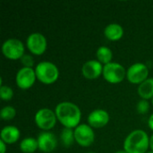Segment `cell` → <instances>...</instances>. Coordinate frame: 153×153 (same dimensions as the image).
Returning a JSON list of instances; mask_svg holds the SVG:
<instances>
[{"label":"cell","mask_w":153,"mask_h":153,"mask_svg":"<svg viewBox=\"0 0 153 153\" xmlns=\"http://www.w3.org/2000/svg\"><path fill=\"white\" fill-rule=\"evenodd\" d=\"M109 121V115L103 109L93 110L88 117V122L91 126L100 128L105 126Z\"/></svg>","instance_id":"obj_13"},{"label":"cell","mask_w":153,"mask_h":153,"mask_svg":"<svg viewBox=\"0 0 153 153\" xmlns=\"http://www.w3.org/2000/svg\"><path fill=\"white\" fill-rule=\"evenodd\" d=\"M74 139L78 144L83 147L91 146L95 139V134L91 126L87 125H80L74 130Z\"/></svg>","instance_id":"obj_8"},{"label":"cell","mask_w":153,"mask_h":153,"mask_svg":"<svg viewBox=\"0 0 153 153\" xmlns=\"http://www.w3.org/2000/svg\"><path fill=\"white\" fill-rule=\"evenodd\" d=\"M152 105H153V98H152Z\"/></svg>","instance_id":"obj_28"},{"label":"cell","mask_w":153,"mask_h":153,"mask_svg":"<svg viewBox=\"0 0 153 153\" xmlns=\"http://www.w3.org/2000/svg\"><path fill=\"white\" fill-rule=\"evenodd\" d=\"M116 153H127L126 151H117Z\"/></svg>","instance_id":"obj_27"},{"label":"cell","mask_w":153,"mask_h":153,"mask_svg":"<svg viewBox=\"0 0 153 153\" xmlns=\"http://www.w3.org/2000/svg\"><path fill=\"white\" fill-rule=\"evenodd\" d=\"M27 47L31 53L35 55H41L47 48V39L41 33H31L27 39Z\"/></svg>","instance_id":"obj_9"},{"label":"cell","mask_w":153,"mask_h":153,"mask_svg":"<svg viewBox=\"0 0 153 153\" xmlns=\"http://www.w3.org/2000/svg\"><path fill=\"white\" fill-rule=\"evenodd\" d=\"M87 153H95V152H87Z\"/></svg>","instance_id":"obj_30"},{"label":"cell","mask_w":153,"mask_h":153,"mask_svg":"<svg viewBox=\"0 0 153 153\" xmlns=\"http://www.w3.org/2000/svg\"><path fill=\"white\" fill-rule=\"evenodd\" d=\"M39 149L43 152H51L56 147V138L54 134L44 132L38 137Z\"/></svg>","instance_id":"obj_11"},{"label":"cell","mask_w":153,"mask_h":153,"mask_svg":"<svg viewBox=\"0 0 153 153\" xmlns=\"http://www.w3.org/2000/svg\"><path fill=\"white\" fill-rule=\"evenodd\" d=\"M15 115H16V110L14 109V108L11 106L4 107L0 111V117L4 120H11L15 117Z\"/></svg>","instance_id":"obj_20"},{"label":"cell","mask_w":153,"mask_h":153,"mask_svg":"<svg viewBox=\"0 0 153 153\" xmlns=\"http://www.w3.org/2000/svg\"><path fill=\"white\" fill-rule=\"evenodd\" d=\"M74 132L71 128H65L61 133V141L65 147H69L74 143Z\"/></svg>","instance_id":"obj_19"},{"label":"cell","mask_w":153,"mask_h":153,"mask_svg":"<svg viewBox=\"0 0 153 153\" xmlns=\"http://www.w3.org/2000/svg\"><path fill=\"white\" fill-rule=\"evenodd\" d=\"M138 93L143 100L153 98V78H149L138 87Z\"/></svg>","instance_id":"obj_16"},{"label":"cell","mask_w":153,"mask_h":153,"mask_svg":"<svg viewBox=\"0 0 153 153\" xmlns=\"http://www.w3.org/2000/svg\"><path fill=\"white\" fill-rule=\"evenodd\" d=\"M82 72L86 79L93 80L98 78L100 74L103 73V67L100 62L97 60H90L82 65Z\"/></svg>","instance_id":"obj_12"},{"label":"cell","mask_w":153,"mask_h":153,"mask_svg":"<svg viewBox=\"0 0 153 153\" xmlns=\"http://www.w3.org/2000/svg\"><path fill=\"white\" fill-rule=\"evenodd\" d=\"M148 153H153V152H148Z\"/></svg>","instance_id":"obj_29"},{"label":"cell","mask_w":153,"mask_h":153,"mask_svg":"<svg viewBox=\"0 0 153 153\" xmlns=\"http://www.w3.org/2000/svg\"><path fill=\"white\" fill-rule=\"evenodd\" d=\"M13 96V91L9 86L2 85L0 88V97L4 100H10Z\"/></svg>","instance_id":"obj_21"},{"label":"cell","mask_w":153,"mask_h":153,"mask_svg":"<svg viewBox=\"0 0 153 153\" xmlns=\"http://www.w3.org/2000/svg\"><path fill=\"white\" fill-rule=\"evenodd\" d=\"M150 145H151V148L153 152V135L151 137V140H150Z\"/></svg>","instance_id":"obj_26"},{"label":"cell","mask_w":153,"mask_h":153,"mask_svg":"<svg viewBox=\"0 0 153 153\" xmlns=\"http://www.w3.org/2000/svg\"><path fill=\"white\" fill-rule=\"evenodd\" d=\"M21 62L24 65V67H30V68H31V66L34 64V60L32 56L30 55H23L21 58Z\"/></svg>","instance_id":"obj_23"},{"label":"cell","mask_w":153,"mask_h":153,"mask_svg":"<svg viewBox=\"0 0 153 153\" xmlns=\"http://www.w3.org/2000/svg\"><path fill=\"white\" fill-rule=\"evenodd\" d=\"M149 126L151 127V129L153 130V114L151 116V117L149 119Z\"/></svg>","instance_id":"obj_25"},{"label":"cell","mask_w":153,"mask_h":153,"mask_svg":"<svg viewBox=\"0 0 153 153\" xmlns=\"http://www.w3.org/2000/svg\"><path fill=\"white\" fill-rule=\"evenodd\" d=\"M56 122V116L52 110L48 108L39 109L35 115V123L36 125L43 129L49 130L53 128Z\"/></svg>","instance_id":"obj_6"},{"label":"cell","mask_w":153,"mask_h":153,"mask_svg":"<svg viewBox=\"0 0 153 153\" xmlns=\"http://www.w3.org/2000/svg\"><path fill=\"white\" fill-rule=\"evenodd\" d=\"M37 148H39L38 141L31 137L23 139L20 143V149L24 153H33L37 150Z\"/></svg>","instance_id":"obj_17"},{"label":"cell","mask_w":153,"mask_h":153,"mask_svg":"<svg viewBox=\"0 0 153 153\" xmlns=\"http://www.w3.org/2000/svg\"><path fill=\"white\" fill-rule=\"evenodd\" d=\"M149 75V70L147 66L142 63H136L132 65L127 72L126 77L128 81L132 83H142L147 80Z\"/></svg>","instance_id":"obj_7"},{"label":"cell","mask_w":153,"mask_h":153,"mask_svg":"<svg viewBox=\"0 0 153 153\" xmlns=\"http://www.w3.org/2000/svg\"><path fill=\"white\" fill-rule=\"evenodd\" d=\"M104 33L108 39L118 40L122 38L124 34V29L121 25L117 23H111L105 28Z\"/></svg>","instance_id":"obj_15"},{"label":"cell","mask_w":153,"mask_h":153,"mask_svg":"<svg viewBox=\"0 0 153 153\" xmlns=\"http://www.w3.org/2000/svg\"><path fill=\"white\" fill-rule=\"evenodd\" d=\"M36 80V74L32 68L22 67L16 74V83L19 88L26 90L30 88Z\"/></svg>","instance_id":"obj_10"},{"label":"cell","mask_w":153,"mask_h":153,"mask_svg":"<svg viewBox=\"0 0 153 153\" xmlns=\"http://www.w3.org/2000/svg\"><path fill=\"white\" fill-rule=\"evenodd\" d=\"M2 52L5 57L16 60L21 59L23 56L24 52V46L22 42L16 39H9L3 43L2 46Z\"/></svg>","instance_id":"obj_4"},{"label":"cell","mask_w":153,"mask_h":153,"mask_svg":"<svg viewBox=\"0 0 153 153\" xmlns=\"http://www.w3.org/2000/svg\"><path fill=\"white\" fill-rule=\"evenodd\" d=\"M149 107H150L149 102L145 100H143L139 101L137 104V111L141 114H145L148 112Z\"/></svg>","instance_id":"obj_22"},{"label":"cell","mask_w":153,"mask_h":153,"mask_svg":"<svg viewBox=\"0 0 153 153\" xmlns=\"http://www.w3.org/2000/svg\"><path fill=\"white\" fill-rule=\"evenodd\" d=\"M0 146H1L0 153H5V143L3 141H0Z\"/></svg>","instance_id":"obj_24"},{"label":"cell","mask_w":153,"mask_h":153,"mask_svg":"<svg viewBox=\"0 0 153 153\" xmlns=\"http://www.w3.org/2000/svg\"><path fill=\"white\" fill-rule=\"evenodd\" d=\"M56 116L59 122L66 128L77 127L81 121L80 108L72 102H61L56 107Z\"/></svg>","instance_id":"obj_1"},{"label":"cell","mask_w":153,"mask_h":153,"mask_svg":"<svg viewBox=\"0 0 153 153\" xmlns=\"http://www.w3.org/2000/svg\"><path fill=\"white\" fill-rule=\"evenodd\" d=\"M20 137V131L17 127L13 126H7L1 131V141L4 143L12 144L18 141Z\"/></svg>","instance_id":"obj_14"},{"label":"cell","mask_w":153,"mask_h":153,"mask_svg":"<svg viewBox=\"0 0 153 153\" xmlns=\"http://www.w3.org/2000/svg\"><path fill=\"white\" fill-rule=\"evenodd\" d=\"M35 74L38 80L45 84L55 82L59 76V71L56 65L48 61H43L38 64L35 69Z\"/></svg>","instance_id":"obj_3"},{"label":"cell","mask_w":153,"mask_h":153,"mask_svg":"<svg viewBox=\"0 0 153 153\" xmlns=\"http://www.w3.org/2000/svg\"><path fill=\"white\" fill-rule=\"evenodd\" d=\"M149 145L148 134L143 130H135L125 140L124 149L127 153H145Z\"/></svg>","instance_id":"obj_2"},{"label":"cell","mask_w":153,"mask_h":153,"mask_svg":"<svg viewBox=\"0 0 153 153\" xmlns=\"http://www.w3.org/2000/svg\"><path fill=\"white\" fill-rule=\"evenodd\" d=\"M112 56H113V54L110 48H108V47H104V46L99 48L97 51V57L99 59V62L105 64V65L109 64L111 63Z\"/></svg>","instance_id":"obj_18"},{"label":"cell","mask_w":153,"mask_h":153,"mask_svg":"<svg viewBox=\"0 0 153 153\" xmlns=\"http://www.w3.org/2000/svg\"><path fill=\"white\" fill-rule=\"evenodd\" d=\"M103 76L108 82L118 83L122 82L126 74L125 68L118 63H109L103 67Z\"/></svg>","instance_id":"obj_5"}]
</instances>
